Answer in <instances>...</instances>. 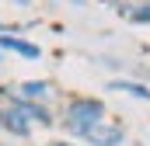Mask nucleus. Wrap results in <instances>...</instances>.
Masks as SVG:
<instances>
[{"instance_id":"1","label":"nucleus","mask_w":150,"mask_h":146,"mask_svg":"<svg viewBox=\"0 0 150 146\" xmlns=\"http://www.w3.org/2000/svg\"><path fill=\"white\" fill-rule=\"evenodd\" d=\"M105 122V101H98V98H74L67 111H63V125H67V132H74V136H87L94 125H101Z\"/></svg>"},{"instance_id":"2","label":"nucleus","mask_w":150,"mask_h":146,"mask_svg":"<svg viewBox=\"0 0 150 146\" xmlns=\"http://www.w3.org/2000/svg\"><path fill=\"white\" fill-rule=\"evenodd\" d=\"M4 98H7V105H11V108H18L28 122L52 125V111L45 108V105H35V101H28V98H21V94H11V91H4Z\"/></svg>"},{"instance_id":"3","label":"nucleus","mask_w":150,"mask_h":146,"mask_svg":"<svg viewBox=\"0 0 150 146\" xmlns=\"http://www.w3.org/2000/svg\"><path fill=\"white\" fill-rule=\"evenodd\" d=\"M84 139H87L91 146H122L126 143V129L115 125V122H101V125H94Z\"/></svg>"},{"instance_id":"4","label":"nucleus","mask_w":150,"mask_h":146,"mask_svg":"<svg viewBox=\"0 0 150 146\" xmlns=\"http://www.w3.org/2000/svg\"><path fill=\"white\" fill-rule=\"evenodd\" d=\"M0 129L11 132V136H18V139H28L32 136V122L18 108H11V105H0Z\"/></svg>"},{"instance_id":"5","label":"nucleus","mask_w":150,"mask_h":146,"mask_svg":"<svg viewBox=\"0 0 150 146\" xmlns=\"http://www.w3.org/2000/svg\"><path fill=\"white\" fill-rule=\"evenodd\" d=\"M0 49H4V52H18V56H25V59H42V49H38L35 42L14 38L11 32H7V35H0Z\"/></svg>"},{"instance_id":"6","label":"nucleus","mask_w":150,"mask_h":146,"mask_svg":"<svg viewBox=\"0 0 150 146\" xmlns=\"http://www.w3.org/2000/svg\"><path fill=\"white\" fill-rule=\"evenodd\" d=\"M18 94L28 98V101H35V105H42V101L52 98V84H45V80H25V84L18 87Z\"/></svg>"},{"instance_id":"7","label":"nucleus","mask_w":150,"mask_h":146,"mask_svg":"<svg viewBox=\"0 0 150 146\" xmlns=\"http://www.w3.org/2000/svg\"><path fill=\"white\" fill-rule=\"evenodd\" d=\"M108 91H122V94H133V98H140V101H150V87L140 84V80H112Z\"/></svg>"},{"instance_id":"8","label":"nucleus","mask_w":150,"mask_h":146,"mask_svg":"<svg viewBox=\"0 0 150 146\" xmlns=\"http://www.w3.org/2000/svg\"><path fill=\"white\" fill-rule=\"evenodd\" d=\"M119 14H126L133 25H150V4H140V7H122Z\"/></svg>"},{"instance_id":"9","label":"nucleus","mask_w":150,"mask_h":146,"mask_svg":"<svg viewBox=\"0 0 150 146\" xmlns=\"http://www.w3.org/2000/svg\"><path fill=\"white\" fill-rule=\"evenodd\" d=\"M52 146H74V143H52Z\"/></svg>"},{"instance_id":"10","label":"nucleus","mask_w":150,"mask_h":146,"mask_svg":"<svg viewBox=\"0 0 150 146\" xmlns=\"http://www.w3.org/2000/svg\"><path fill=\"white\" fill-rule=\"evenodd\" d=\"M0 35H7V28H4V25H0Z\"/></svg>"},{"instance_id":"11","label":"nucleus","mask_w":150,"mask_h":146,"mask_svg":"<svg viewBox=\"0 0 150 146\" xmlns=\"http://www.w3.org/2000/svg\"><path fill=\"white\" fill-rule=\"evenodd\" d=\"M0 56H4V49H0Z\"/></svg>"}]
</instances>
